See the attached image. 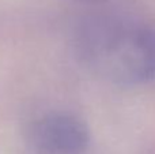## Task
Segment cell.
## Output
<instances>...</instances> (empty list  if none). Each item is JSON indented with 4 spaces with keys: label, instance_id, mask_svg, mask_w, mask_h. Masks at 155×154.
Segmentation results:
<instances>
[{
    "label": "cell",
    "instance_id": "1",
    "mask_svg": "<svg viewBox=\"0 0 155 154\" xmlns=\"http://www.w3.org/2000/svg\"><path fill=\"white\" fill-rule=\"evenodd\" d=\"M80 63L120 86L155 79V29L135 21L99 16L83 22L75 34Z\"/></svg>",
    "mask_w": 155,
    "mask_h": 154
},
{
    "label": "cell",
    "instance_id": "2",
    "mask_svg": "<svg viewBox=\"0 0 155 154\" xmlns=\"http://www.w3.org/2000/svg\"><path fill=\"white\" fill-rule=\"evenodd\" d=\"M90 141L87 124L72 113H46L30 127V142L42 154H83Z\"/></svg>",
    "mask_w": 155,
    "mask_h": 154
},
{
    "label": "cell",
    "instance_id": "3",
    "mask_svg": "<svg viewBox=\"0 0 155 154\" xmlns=\"http://www.w3.org/2000/svg\"><path fill=\"white\" fill-rule=\"evenodd\" d=\"M76 2L87 3V4H101V3H106V2H109V0H76Z\"/></svg>",
    "mask_w": 155,
    "mask_h": 154
}]
</instances>
